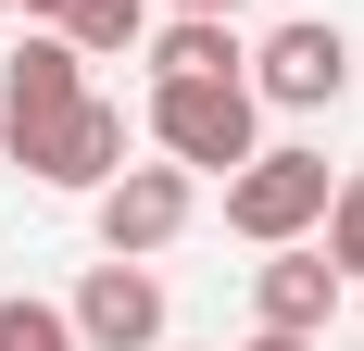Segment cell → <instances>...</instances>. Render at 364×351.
<instances>
[{
    "mask_svg": "<svg viewBox=\"0 0 364 351\" xmlns=\"http://www.w3.org/2000/svg\"><path fill=\"white\" fill-rule=\"evenodd\" d=\"M151 151L188 176H239L264 151V101H252V63L239 75H151Z\"/></svg>",
    "mask_w": 364,
    "mask_h": 351,
    "instance_id": "cell-1",
    "label": "cell"
},
{
    "mask_svg": "<svg viewBox=\"0 0 364 351\" xmlns=\"http://www.w3.org/2000/svg\"><path fill=\"white\" fill-rule=\"evenodd\" d=\"M75 101H88V50H75L63 26H26V50L0 63V151L26 176H50V151H63Z\"/></svg>",
    "mask_w": 364,
    "mask_h": 351,
    "instance_id": "cell-2",
    "label": "cell"
},
{
    "mask_svg": "<svg viewBox=\"0 0 364 351\" xmlns=\"http://www.w3.org/2000/svg\"><path fill=\"white\" fill-rule=\"evenodd\" d=\"M327 188H339V176H327V151H289V139H277V151H252V163L226 176V226H239L252 251L314 239V226H327Z\"/></svg>",
    "mask_w": 364,
    "mask_h": 351,
    "instance_id": "cell-3",
    "label": "cell"
},
{
    "mask_svg": "<svg viewBox=\"0 0 364 351\" xmlns=\"http://www.w3.org/2000/svg\"><path fill=\"white\" fill-rule=\"evenodd\" d=\"M188 213H201V176H188V163H126L113 188H88V226H101V251H126V264L176 251Z\"/></svg>",
    "mask_w": 364,
    "mask_h": 351,
    "instance_id": "cell-4",
    "label": "cell"
},
{
    "mask_svg": "<svg viewBox=\"0 0 364 351\" xmlns=\"http://www.w3.org/2000/svg\"><path fill=\"white\" fill-rule=\"evenodd\" d=\"M339 88H352V38H339L327 13H289V26L252 50V101H277V113H327Z\"/></svg>",
    "mask_w": 364,
    "mask_h": 351,
    "instance_id": "cell-5",
    "label": "cell"
},
{
    "mask_svg": "<svg viewBox=\"0 0 364 351\" xmlns=\"http://www.w3.org/2000/svg\"><path fill=\"white\" fill-rule=\"evenodd\" d=\"M75 339L88 351H164V276L151 264H126V251H101L88 276H75Z\"/></svg>",
    "mask_w": 364,
    "mask_h": 351,
    "instance_id": "cell-6",
    "label": "cell"
},
{
    "mask_svg": "<svg viewBox=\"0 0 364 351\" xmlns=\"http://www.w3.org/2000/svg\"><path fill=\"white\" fill-rule=\"evenodd\" d=\"M352 301V276L327 264V239H277L252 264V326H289V339H327V314Z\"/></svg>",
    "mask_w": 364,
    "mask_h": 351,
    "instance_id": "cell-7",
    "label": "cell"
},
{
    "mask_svg": "<svg viewBox=\"0 0 364 351\" xmlns=\"http://www.w3.org/2000/svg\"><path fill=\"white\" fill-rule=\"evenodd\" d=\"M113 176H126V101H101V88H88V101H75V126H63V151H50V176H38V188H75V201H88V188H113Z\"/></svg>",
    "mask_w": 364,
    "mask_h": 351,
    "instance_id": "cell-8",
    "label": "cell"
},
{
    "mask_svg": "<svg viewBox=\"0 0 364 351\" xmlns=\"http://www.w3.org/2000/svg\"><path fill=\"white\" fill-rule=\"evenodd\" d=\"M139 50H151V75H239L252 63V50H239V13H164Z\"/></svg>",
    "mask_w": 364,
    "mask_h": 351,
    "instance_id": "cell-9",
    "label": "cell"
},
{
    "mask_svg": "<svg viewBox=\"0 0 364 351\" xmlns=\"http://www.w3.org/2000/svg\"><path fill=\"white\" fill-rule=\"evenodd\" d=\"M50 26H63L75 50H88V63H126V50L151 38V0H63Z\"/></svg>",
    "mask_w": 364,
    "mask_h": 351,
    "instance_id": "cell-10",
    "label": "cell"
},
{
    "mask_svg": "<svg viewBox=\"0 0 364 351\" xmlns=\"http://www.w3.org/2000/svg\"><path fill=\"white\" fill-rule=\"evenodd\" d=\"M0 351H88V339H75V314H63V301L13 288V301H0Z\"/></svg>",
    "mask_w": 364,
    "mask_h": 351,
    "instance_id": "cell-11",
    "label": "cell"
},
{
    "mask_svg": "<svg viewBox=\"0 0 364 351\" xmlns=\"http://www.w3.org/2000/svg\"><path fill=\"white\" fill-rule=\"evenodd\" d=\"M314 239H327V264L364 288V176H339V188H327V226H314Z\"/></svg>",
    "mask_w": 364,
    "mask_h": 351,
    "instance_id": "cell-12",
    "label": "cell"
},
{
    "mask_svg": "<svg viewBox=\"0 0 364 351\" xmlns=\"http://www.w3.org/2000/svg\"><path fill=\"white\" fill-rule=\"evenodd\" d=\"M252 351H314V339H289V326H252Z\"/></svg>",
    "mask_w": 364,
    "mask_h": 351,
    "instance_id": "cell-13",
    "label": "cell"
},
{
    "mask_svg": "<svg viewBox=\"0 0 364 351\" xmlns=\"http://www.w3.org/2000/svg\"><path fill=\"white\" fill-rule=\"evenodd\" d=\"M0 13H26V26H50V13H63V0H0Z\"/></svg>",
    "mask_w": 364,
    "mask_h": 351,
    "instance_id": "cell-14",
    "label": "cell"
},
{
    "mask_svg": "<svg viewBox=\"0 0 364 351\" xmlns=\"http://www.w3.org/2000/svg\"><path fill=\"white\" fill-rule=\"evenodd\" d=\"M176 13H239V0H176Z\"/></svg>",
    "mask_w": 364,
    "mask_h": 351,
    "instance_id": "cell-15",
    "label": "cell"
}]
</instances>
